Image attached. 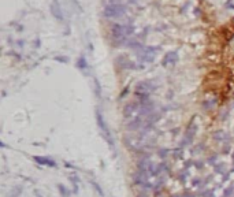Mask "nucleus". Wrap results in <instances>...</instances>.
Returning <instances> with one entry per match:
<instances>
[{"mask_svg":"<svg viewBox=\"0 0 234 197\" xmlns=\"http://www.w3.org/2000/svg\"><path fill=\"white\" fill-rule=\"evenodd\" d=\"M36 197H43V196H41V195H40V193H39V192H36Z\"/></svg>","mask_w":234,"mask_h":197,"instance_id":"obj_30","label":"nucleus"},{"mask_svg":"<svg viewBox=\"0 0 234 197\" xmlns=\"http://www.w3.org/2000/svg\"><path fill=\"white\" fill-rule=\"evenodd\" d=\"M51 12H52V15L55 16V19H58V21L64 19L63 12H62V8H60V4H59L58 0H54V2L51 3Z\"/></svg>","mask_w":234,"mask_h":197,"instance_id":"obj_8","label":"nucleus"},{"mask_svg":"<svg viewBox=\"0 0 234 197\" xmlns=\"http://www.w3.org/2000/svg\"><path fill=\"white\" fill-rule=\"evenodd\" d=\"M194 167L199 168V170H201V168L204 167V164H203V162H194Z\"/></svg>","mask_w":234,"mask_h":197,"instance_id":"obj_25","label":"nucleus"},{"mask_svg":"<svg viewBox=\"0 0 234 197\" xmlns=\"http://www.w3.org/2000/svg\"><path fill=\"white\" fill-rule=\"evenodd\" d=\"M56 60H59V62H63V63H67V62H68V59H67V58H59V56L56 58Z\"/></svg>","mask_w":234,"mask_h":197,"instance_id":"obj_28","label":"nucleus"},{"mask_svg":"<svg viewBox=\"0 0 234 197\" xmlns=\"http://www.w3.org/2000/svg\"><path fill=\"white\" fill-rule=\"evenodd\" d=\"M196 131H197V125L194 123V116L192 118V120L189 122V125L186 126V131H185V136L182 138V144H181V148L184 147H189L194 140V136H196Z\"/></svg>","mask_w":234,"mask_h":197,"instance_id":"obj_5","label":"nucleus"},{"mask_svg":"<svg viewBox=\"0 0 234 197\" xmlns=\"http://www.w3.org/2000/svg\"><path fill=\"white\" fill-rule=\"evenodd\" d=\"M143 125H144V118H141V116H137V118L129 120V122L126 123V127H127L129 130H141Z\"/></svg>","mask_w":234,"mask_h":197,"instance_id":"obj_9","label":"nucleus"},{"mask_svg":"<svg viewBox=\"0 0 234 197\" xmlns=\"http://www.w3.org/2000/svg\"><path fill=\"white\" fill-rule=\"evenodd\" d=\"M214 140H216V141H227L229 136L223 130H216L214 133Z\"/></svg>","mask_w":234,"mask_h":197,"instance_id":"obj_12","label":"nucleus"},{"mask_svg":"<svg viewBox=\"0 0 234 197\" xmlns=\"http://www.w3.org/2000/svg\"><path fill=\"white\" fill-rule=\"evenodd\" d=\"M188 175H189V172H188V171H186V172H185V171H182L181 174L178 175V179H180V181H181V184H182V185H185V184H186Z\"/></svg>","mask_w":234,"mask_h":197,"instance_id":"obj_18","label":"nucleus"},{"mask_svg":"<svg viewBox=\"0 0 234 197\" xmlns=\"http://www.w3.org/2000/svg\"><path fill=\"white\" fill-rule=\"evenodd\" d=\"M134 27L132 23H112L111 25V39L114 43V47L126 45L127 37L132 36Z\"/></svg>","mask_w":234,"mask_h":197,"instance_id":"obj_1","label":"nucleus"},{"mask_svg":"<svg viewBox=\"0 0 234 197\" xmlns=\"http://www.w3.org/2000/svg\"><path fill=\"white\" fill-rule=\"evenodd\" d=\"M182 197H196L193 193H190V192H188V190H185L184 192V195H182Z\"/></svg>","mask_w":234,"mask_h":197,"instance_id":"obj_26","label":"nucleus"},{"mask_svg":"<svg viewBox=\"0 0 234 197\" xmlns=\"http://www.w3.org/2000/svg\"><path fill=\"white\" fill-rule=\"evenodd\" d=\"M159 51L157 47H147V45H143L140 48L137 52V58L143 62V63H152L156 58V52Z\"/></svg>","mask_w":234,"mask_h":197,"instance_id":"obj_4","label":"nucleus"},{"mask_svg":"<svg viewBox=\"0 0 234 197\" xmlns=\"http://www.w3.org/2000/svg\"><path fill=\"white\" fill-rule=\"evenodd\" d=\"M64 167H67V168H74V170H75V168H77V167H75V166H73L71 163H67V162H64Z\"/></svg>","mask_w":234,"mask_h":197,"instance_id":"obj_27","label":"nucleus"},{"mask_svg":"<svg viewBox=\"0 0 234 197\" xmlns=\"http://www.w3.org/2000/svg\"><path fill=\"white\" fill-rule=\"evenodd\" d=\"M33 160L40 166H47V167H52V168L58 167L56 162L52 160V159H49V157H47V156H33Z\"/></svg>","mask_w":234,"mask_h":197,"instance_id":"obj_7","label":"nucleus"},{"mask_svg":"<svg viewBox=\"0 0 234 197\" xmlns=\"http://www.w3.org/2000/svg\"><path fill=\"white\" fill-rule=\"evenodd\" d=\"M95 86H96V88H95V91H96V96H97V97L100 99V97H101V88H100V84H99V81H97L96 78H95Z\"/></svg>","mask_w":234,"mask_h":197,"instance_id":"obj_19","label":"nucleus"},{"mask_svg":"<svg viewBox=\"0 0 234 197\" xmlns=\"http://www.w3.org/2000/svg\"><path fill=\"white\" fill-rule=\"evenodd\" d=\"M222 197H225V196H222Z\"/></svg>","mask_w":234,"mask_h":197,"instance_id":"obj_33","label":"nucleus"},{"mask_svg":"<svg viewBox=\"0 0 234 197\" xmlns=\"http://www.w3.org/2000/svg\"><path fill=\"white\" fill-rule=\"evenodd\" d=\"M140 103L137 101H132V103H129V104H126L125 107H123V116H125L126 119H129V118H132L133 116V114L134 112H137L140 110Z\"/></svg>","mask_w":234,"mask_h":197,"instance_id":"obj_6","label":"nucleus"},{"mask_svg":"<svg viewBox=\"0 0 234 197\" xmlns=\"http://www.w3.org/2000/svg\"><path fill=\"white\" fill-rule=\"evenodd\" d=\"M173 156H174V159L181 157V156H182V148H178V149H174V151H173Z\"/></svg>","mask_w":234,"mask_h":197,"instance_id":"obj_22","label":"nucleus"},{"mask_svg":"<svg viewBox=\"0 0 234 197\" xmlns=\"http://www.w3.org/2000/svg\"><path fill=\"white\" fill-rule=\"evenodd\" d=\"M91 185H92V186H93V189H95V190H96V192H97V193H99V196H100V197H104V192H103L101 186H100V185H99V184H97V182H96V181H91Z\"/></svg>","mask_w":234,"mask_h":197,"instance_id":"obj_16","label":"nucleus"},{"mask_svg":"<svg viewBox=\"0 0 234 197\" xmlns=\"http://www.w3.org/2000/svg\"><path fill=\"white\" fill-rule=\"evenodd\" d=\"M96 122H97V126H99V130L101 131V136L105 138V141L108 143V145L112 148V149H115V144H114V138L111 136V131H110L108 126H107V122L104 120L103 118V114L101 111L97 108V111H96Z\"/></svg>","mask_w":234,"mask_h":197,"instance_id":"obj_2","label":"nucleus"},{"mask_svg":"<svg viewBox=\"0 0 234 197\" xmlns=\"http://www.w3.org/2000/svg\"><path fill=\"white\" fill-rule=\"evenodd\" d=\"M230 149H232V148H230V144L229 143H226V145L225 147H223V149H222V152L225 155H227V153H230Z\"/></svg>","mask_w":234,"mask_h":197,"instance_id":"obj_24","label":"nucleus"},{"mask_svg":"<svg viewBox=\"0 0 234 197\" xmlns=\"http://www.w3.org/2000/svg\"><path fill=\"white\" fill-rule=\"evenodd\" d=\"M178 62V54L177 52H168L164 55L161 64L163 66H168V64H175Z\"/></svg>","mask_w":234,"mask_h":197,"instance_id":"obj_10","label":"nucleus"},{"mask_svg":"<svg viewBox=\"0 0 234 197\" xmlns=\"http://www.w3.org/2000/svg\"><path fill=\"white\" fill-rule=\"evenodd\" d=\"M216 160H218V155H214V156H211V157L208 159V163L215 167V166L218 164V163H216Z\"/></svg>","mask_w":234,"mask_h":197,"instance_id":"obj_23","label":"nucleus"},{"mask_svg":"<svg viewBox=\"0 0 234 197\" xmlns=\"http://www.w3.org/2000/svg\"><path fill=\"white\" fill-rule=\"evenodd\" d=\"M68 179L73 182V186H74V193H78V184H80V178L77 175H68Z\"/></svg>","mask_w":234,"mask_h":197,"instance_id":"obj_15","label":"nucleus"},{"mask_svg":"<svg viewBox=\"0 0 234 197\" xmlns=\"http://www.w3.org/2000/svg\"><path fill=\"white\" fill-rule=\"evenodd\" d=\"M56 189H58V192H59V195L62 197H70L71 195H73V192H71L70 189H68L66 185H63V184H58Z\"/></svg>","mask_w":234,"mask_h":197,"instance_id":"obj_11","label":"nucleus"},{"mask_svg":"<svg viewBox=\"0 0 234 197\" xmlns=\"http://www.w3.org/2000/svg\"><path fill=\"white\" fill-rule=\"evenodd\" d=\"M171 197H182V196H178V195H174V196H171Z\"/></svg>","mask_w":234,"mask_h":197,"instance_id":"obj_31","label":"nucleus"},{"mask_svg":"<svg viewBox=\"0 0 234 197\" xmlns=\"http://www.w3.org/2000/svg\"><path fill=\"white\" fill-rule=\"evenodd\" d=\"M126 14V6L122 3H115V4H108L103 10V15L108 19L112 18H120Z\"/></svg>","mask_w":234,"mask_h":197,"instance_id":"obj_3","label":"nucleus"},{"mask_svg":"<svg viewBox=\"0 0 234 197\" xmlns=\"http://www.w3.org/2000/svg\"><path fill=\"white\" fill-rule=\"evenodd\" d=\"M168 149H166V148H163V149H159V156L161 157V159H166L167 157V155H168Z\"/></svg>","mask_w":234,"mask_h":197,"instance_id":"obj_21","label":"nucleus"},{"mask_svg":"<svg viewBox=\"0 0 234 197\" xmlns=\"http://www.w3.org/2000/svg\"><path fill=\"white\" fill-rule=\"evenodd\" d=\"M127 2H129V3H137L138 0H127Z\"/></svg>","mask_w":234,"mask_h":197,"instance_id":"obj_29","label":"nucleus"},{"mask_svg":"<svg viewBox=\"0 0 234 197\" xmlns=\"http://www.w3.org/2000/svg\"><path fill=\"white\" fill-rule=\"evenodd\" d=\"M22 192H23L22 186H15V188H12V190L7 195V197H19Z\"/></svg>","mask_w":234,"mask_h":197,"instance_id":"obj_14","label":"nucleus"},{"mask_svg":"<svg viewBox=\"0 0 234 197\" xmlns=\"http://www.w3.org/2000/svg\"><path fill=\"white\" fill-rule=\"evenodd\" d=\"M215 172H219V174H226V167L223 163H218L215 166Z\"/></svg>","mask_w":234,"mask_h":197,"instance_id":"obj_17","label":"nucleus"},{"mask_svg":"<svg viewBox=\"0 0 234 197\" xmlns=\"http://www.w3.org/2000/svg\"><path fill=\"white\" fill-rule=\"evenodd\" d=\"M232 159H233V164H234V153L232 155Z\"/></svg>","mask_w":234,"mask_h":197,"instance_id":"obj_32","label":"nucleus"},{"mask_svg":"<svg viewBox=\"0 0 234 197\" xmlns=\"http://www.w3.org/2000/svg\"><path fill=\"white\" fill-rule=\"evenodd\" d=\"M75 66H77L80 70H85V68H88V60L85 59V56H81L77 59V62H75Z\"/></svg>","mask_w":234,"mask_h":197,"instance_id":"obj_13","label":"nucleus"},{"mask_svg":"<svg viewBox=\"0 0 234 197\" xmlns=\"http://www.w3.org/2000/svg\"><path fill=\"white\" fill-rule=\"evenodd\" d=\"M193 186H194V188H199V189H200V188H203V186H204V182H203L200 178H199V179H194V181H193Z\"/></svg>","mask_w":234,"mask_h":197,"instance_id":"obj_20","label":"nucleus"}]
</instances>
